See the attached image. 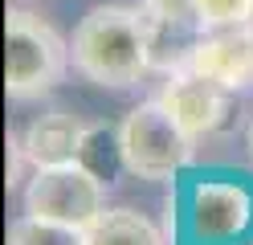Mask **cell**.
<instances>
[{"instance_id": "obj_1", "label": "cell", "mask_w": 253, "mask_h": 245, "mask_svg": "<svg viewBox=\"0 0 253 245\" xmlns=\"http://www.w3.org/2000/svg\"><path fill=\"white\" fill-rule=\"evenodd\" d=\"M74 70L94 86L126 90L151 70V41H147V12L143 4H98L74 29L70 45Z\"/></svg>"}, {"instance_id": "obj_2", "label": "cell", "mask_w": 253, "mask_h": 245, "mask_svg": "<svg viewBox=\"0 0 253 245\" xmlns=\"http://www.w3.org/2000/svg\"><path fill=\"white\" fill-rule=\"evenodd\" d=\"M70 61V45L45 16L8 8L4 21V86L12 98H33L53 90Z\"/></svg>"}, {"instance_id": "obj_3", "label": "cell", "mask_w": 253, "mask_h": 245, "mask_svg": "<svg viewBox=\"0 0 253 245\" xmlns=\"http://www.w3.org/2000/svg\"><path fill=\"white\" fill-rule=\"evenodd\" d=\"M123 139V172H131L139 180H171L180 168L192 163V135L176 123L160 98L155 102L135 106L119 127Z\"/></svg>"}, {"instance_id": "obj_4", "label": "cell", "mask_w": 253, "mask_h": 245, "mask_svg": "<svg viewBox=\"0 0 253 245\" xmlns=\"http://www.w3.org/2000/svg\"><path fill=\"white\" fill-rule=\"evenodd\" d=\"M106 208V184L82 163H61V168H37V176L25 188V212L45 217L57 225L86 229Z\"/></svg>"}, {"instance_id": "obj_5", "label": "cell", "mask_w": 253, "mask_h": 245, "mask_svg": "<svg viewBox=\"0 0 253 245\" xmlns=\"http://www.w3.org/2000/svg\"><path fill=\"white\" fill-rule=\"evenodd\" d=\"M160 102L176 114V123L188 131L192 139L200 135H212L229 123V110H233V86H225L220 78L212 74H200L192 65L184 70H171L164 90H160Z\"/></svg>"}, {"instance_id": "obj_6", "label": "cell", "mask_w": 253, "mask_h": 245, "mask_svg": "<svg viewBox=\"0 0 253 245\" xmlns=\"http://www.w3.org/2000/svg\"><path fill=\"white\" fill-rule=\"evenodd\" d=\"M192 70L212 74L233 90L253 86V21L209 25L196 41Z\"/></svg>"}, {"instance_id": "obj_7", "label": "cell", "mask_w": 253, "mask_h": 245, "mask_svg": "<svg viewBox=\"0 0 253 245\" xmlns=\"http://www.w3.org/2000/svg\"><path fill=\"white\" fill-rule=\"evenodd\" d=\"M86 127H90V123H82L74 110L53 106V110L37 114V119L25 127L17 151H21V159L33 163V168H61V163H78Z\"/></svg>"}, {"instance_id": "obj_8", "label": "cell", "mask_w": 253, "mask_h": 245, "mask_svg": "<svg viewBox=\"0 0 253 245\" xmlns=\"http://www.w3.org/2000/svg\"><path fill=\"white\" fill-rule=\"evenodd\" d=\"M253 217V204L241 184L209 180L192 192V233L200 241H233Z\"/></svg>"}, {"instance_id": "obj_9", "label": "cell", "mask_w": 253, "mask_h": 245, "mask_svg": "<svg viewBox=\"0 0 253 245\" xmlns=\"http://www.w3.org/2000/svg\"><path fill=\"white\" fill-rule=\"evenodd\" d=\"M86 245H168L143 212L135 208H102L86 225Z\"/></svg>"}, {"instance_id": "obj_10", "label": "cell", "mask_w": 253, "mask_h": 245, "mask_svg": "<svg viewBox=\"0 0 253 245\" xmlns=\"http://www.w3.org/2000/svg\"><path fill=\"white\" fill-rule=\"evenodd\" d=\"M78 163L90 168L102 184H110L115 172L126 168V163H123V139H119V131L106 127V123H90L86 127V139H82V151H78Z\"/></svg>"}, {"instance_id": "obj_11", "label": "cell", "mask_w": 253, "mask_h": 245, "mask_svg": "<svg viewBox=\"0 0 253 245\" xmlns=\"http://www.w3.org/2000/svg\"><path fill=\"white\" fill-rule=\"evenodd\" d=\"M8 245H86V229L57 225L45 217H25L8 225Z\"/></svg>"}, {"instance_id": "obj_12", "label": "cell", "mask_w": 253, "mask_h": 245, "mask_svg": "<svg viewBox=\"0 0 253 245\" xmlns=\"http://www.w3.org/2000/svg\"><path fill=\"white\" fill-rule=\"evenodd\" d=\"M143 8L168 25H184V29H200V33L209 29V21L200 12V0H143Z\"/></svg>"}, {"instance_id": "obj_13", "label": "cell", "mask_w": 253, "mask_h": 245, "mask_svg": "<svg viewBox=\"0 0 253 245\" xmlns=\"http://www.w3.org/2000/svg\"><path fill=\"white\" fill-rule=\"evenodd\" d=\"M200 12L209 25H233L253 21V0H200Z\"/></svg>"}, {"instance_id": "obj_14", "label": "cell", "mask_w": 253, "mask_h": 245, "mask_svg": "<svg viewBox=\"0 0 253 245\" xmlns=\"http://www.w3.org/2000/svg\"><path fill=\"white\" fill-rule=\"evenodd\" d=\"M249 151H253V123H249Z\"/></svg>"}]
</instances>
